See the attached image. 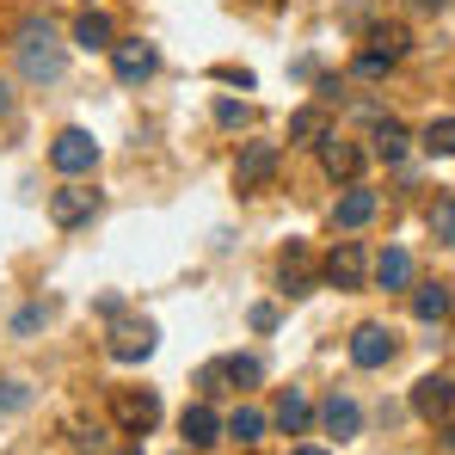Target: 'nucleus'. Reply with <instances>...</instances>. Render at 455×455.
<instances>
[{"mask_svg": "<svg viewBox=\"0 0 455 455\" xmlns=\"http://www.w3.org/2000/svg\"><path fill=\"white\" fill-rule=\"evenodd\" d=\"M179 431H185V443H191V450H210V443H222V437H228V419L210 406V400H197V406H185Z\"/></svg>", "mask_w": 455, "mask_h": 455, "instance_id": "11", "label": "nucleus"}, {"mask_svg": "<svg viewBox=\"0 0 455 455\" xmlns=\"http://www.w3.org/2000/svg\"><path fill=\"white\" fill-rule=\"evenodd\" d=\"M431 240H437V246H455V197H443V204L431 210Z\"/></svg>", "mask_w": 455, "mask_h": 455, "instance_id": "25", "label": "nucleus"}, {"mask_svg": "<svg viewBox=\"0 0 455 455\" xmlns=\"http://www.w3.org/2000/svg\"><path fill=\"white\" fill-rule=\"evenodd\" d=\"M37 326H44V307H25V314L12 320V332H37Z\"/></svg>", "mask_w": 455, "mask_h": 455, "instance_id": "32", "label": "nucleus"}, {"mask_svg": "<svg viewBox=\"0 0 455 455\" xmlns=\"http://www.w3.org/2000/svg\"><path fill=\"white\" fill-rule=\"evenodd\" d=\"M314 148H320V166H326L332 179H357V172H363V148H357V142H345V136H332V130H326Z\"/></svg>", "mask_w": 455, "mask_h": 455, "instance_id": "12", "label": "nucleus"}, {"mask_svg": "<svg viewBox=\"0 0 455 455\" xmlns=\"http://www.w3.org/2000/svg\"><path fill=\"white\" fill-rule=\"evenodd\" d=\"M222 381H228V363H204V376H197L204 394H222Z\"/></svg>", "mask_w": 455, "mask_h": 455, "instance_id": "30", "label": "nucleus"}, {"mask_svg": "<svg viewBox=\"0 0 455 455\" xmlns=\"http://www.w3.org/2000/svg\"><path fill=\"white\" fill-rule=\"evenodd\" d=\"M283 290H290V296H307V290H314V271H307V246L302 240H290V252H283Z\"/></svg>", "mask_w": 455, "mask_h": 455, "instance_id": "17", "label": "nucleus"}, {"mask_svg": "<svg viewBox=\"0 0 455 455\" xmlns=\"http://www.w3.org/2000/svg\"><path fill=\"white\" fill-rule=\"evenodd\" d=\"M6 111H12V86H0V117H6Z\"/></svg>", "mask_w": 455, "mask_h": 455, "instance_id": "34", "label": "nucleus"}, {"mask_svg": "<svg viewBox=\"0 0 455 455\" xmlns=\"http://www.w3.org/2000/svg\"><path fill=\"white\" fill-rule=\"evenodd\" d=\"M376 210H381L376 191H363V185H345V197L332 204V228H339V234H357V228L376 222Z\"/></svg>", "mask_w": 455, "mask_h": 455, "instance_id": "10", "label": "nucleus"}, {"mask_svg": "<svg viewBox=\"0 0 455 455\" xmlns=\"http://www.w3.org/2000/svg\"><path fill=\"white\" fill-rule=\"evenodd\" d=\"M412 314L425 320V326H443L455 314V290L450 283H425V290H412Z\"/></svg>", "mask_w": 455, "mask_h": 455, "instance_id": "14", "label": "nucleus"}, {"mask_svg": "<svg viewBox=\"0 0 455 455\" xmlns=\"http://www.w3.org/2000/svg\"><path fill=\"white\" fill-rule=\"evenodd\" d=\"M111 68L124 86H142V80L160 68V50H154L148 37H130V44H111Z\"/></svg>", "mask_w": 455, "mask_h": 455, "instance_id": "6", "label": "nucleus"}, {"mask_svg": "<svg viewBox=\"0 0 455 455\" xmlns=\"http://www.w3.org/2000/svg\"><path fill=\"white\" fill-rule=\"evenodd\" d=\"M75 44H80V50H111V19L86 6V12L75 19Z\"/></svg>", "mask_w": 455, "mask_h": 455, "instance_id": "19", "label": "nucleus"}, {"mask_svg": "<svg viewBox=\"0 0 455 455\" xmlns=\"http://www.w3.org/2000/svg\"><path fill=\"white\" fill-rule=\"evenodd\" d=\"M228 437L259 443V437H265V412H259V406H234V412H228Z\"/></svg>", "mask_w": 455, "mask_h": 455, "instance_id": "22", "label": "nucleus"}, {"mask_svg": "<svg viewBox=\"0 0 455 455\" xmlns=\"http://www.w3.org/2000/svg\"><path fill=\"white\" fill-rule=\"evenodd\" d=\"M246 320H252L259 332H271V326H277V307H271V302H259V307H252V314H246Z\"/></svg>", "mask_w": 455, "mask_h": 455, "instance_id": "31", "label": "nucleus"}, {"mask_svg": "<svg viewBox=\"0 0 455 455\" xmlns=\"http://www.w3.org/2000/svg\"><path fill=\"white\" fill-rule=\"evenodd\" d=\"M320 136H326V111L320 105H302L290 117V142H320Z\"/></svg>", "mask_w": 455, "mask_h": 455, "instance_id": "24", "label": "nucleus"}, {"mask_svg": "<svg viewBox=\"0 0 455 455\" xmlns=\"http://www.w3.org/2000/svg\"><path fill=\"white\" fill-rule=\"evenodd\" d=\"M19 68H25V80H62V68H68V56H62V44H56V31L50 25H25L19 31Z\"/></svg>", "mask_w": 455, "mask_h": 455, "instance_id": "1", "label": "nucleus"}, {"mask_svg": "<svg viewBox=\"0 0 455 455\" xmlns=\"http://www.w3.org/2000/svg\"><path fill=\"white\" fill-rule=\"evenodd\" d=\"M320 425H326V431H332V437L345 443V437H357V431H363V412H357V400H345V394H332V400L320 406Z\"/></svg>", "mask_w": 455, "mask_h": 455, "instance_id": "15", "label": "nucleus"}, {"mask_svg": "<svg viewBox=\"0 0 455 455\" xmlns=\"http://www.w3.org/2000/svg\"><path fill=\"white\" fill-rule=\"evenodd\" d=\"M387 68H394V56H381V50H363L357 56V80H381Z\"/></svg>", "mask_w": 455, "mask_h": 455, "instance_id": "27", "label": "nucleus"}, {"mask_svg": "<svg viewBox=\"0 0 455 455\" xmlns=\"http://www.w3.org/2000/svg\"><path fill=\"white\" fill-rule=\"evenodd\" d=\"M50 166H56L62 179L92 172V166H99V142H92V130H62V136L50 142Z\"/></svg>", "mask_w": 455, "mask_h": 455, "instance_id": "2", "label": "nucleus"}, {"mask_svg": "<svg viewBox=\"0 0 455 455\" xmlns=\"http://www.w3.org/2000/svg\"><path fill=\"white\" fill-rule=\"evenodd\" d=\"M19 406H31V387L25 381H0V412H19Z\"/></svg>", "mask_w": 455, "mask_h": 455, "instance_id": "28", "label": "nucleus"}, {"mask_svg": "<svg viewBox=\"0 0 455 455\" xmlns=\"http://www.w3.org/2000/svg\"><path fill=\"white\" fill-rule=\"evenodd\" d=\"M443 450H450V455H455V425H450V431H443Z\"/></svg>", "mask_w": 455, "mask_h": 455, "instance_id": "35", "label": "nucleus"}, {"mask_svg": "<svg viewBox=\"0 0 455 455\" xmlns=\"http://www.w3.org/2000/svg\"><path fill=\"white\" fill-rule=\"evenodd\" d=\"M376 160H406V148H412V136H406V124H394V117H381L376 124Z\"/></svg>", "mask_w": 455, "mask_h": 455, "instance_id": "18", "label": "nucleus"}, {"mask_svg": "<svg viewBox=\"0 0 455 455\" xmlns=\"http://www.w3.org/2000/svg\"><path fill=\"white\" fill-rule=\"evenodd\" d=\"M154 345H160L154 320H117L111 339H105V351H111L117 363H142V357H154Z\"/></svg>", "mask_w": 455, "mask_h": 455, "instance_id": "3", "label": "nucleus"}, {"mask_svg": "<svg viewBox=\"0 0 455 455\" xmlns=\"http://www.w3.org/2000/svg\"><path fill=\"white\" fill-rule=\"evenodd\" d=\"M99 216V191H86V185H62V191H50V222L56 228H80Z\"/></svg>", "mask_w": 455, "mask_h": 455, "instance_id": "9", "label": "nucleus"}, {"mask_svg": "<svg viewBox=\"0 0 455 455\" xmlns=\"http://www.w3.org/2000/svg\"><path fill=\"white\" fill-rule=\"evenodd\" d=\"M320 271H326V283H332V290H363L370 259H363V246H357V240H339V246L326 252V265H320Z\"/></svg>", "mask_w": 455, "mask_h": 455, "instance_id": "8", "label": "nucleus"}, {"mask_svg": "<svg viewBox=\"0 0 455 455\" xmlns=\"http://www.w3.org/2000/svg\"><path fill=\"white\" fill-rule=\"evenodd\" d=\"M419 148L431 154V160H455V117H431L425 136H419Z\"/></svg>", "mask_w": 455, "mask_h": 455, "instance_id": "20", "label": "nucleus"}, {"mask_svg": "<svg viewBox=\"0 0 455 455\" xmlns=\"http://www.w3.org/2000/svg\"><path fill=\"white\" fill-rule=\"evenodd\" d=\"M376 283L381 290H412V252L406 246H387L376 259Z\"/></svg>", "mask_w": 455, "mask_h": 455, "instance_id": "16", "label": "nucleus"}, {"mask_svg": "<svg viewBox=\"0 0 455 455\" xmlns=\"http://www.w3.org/2000/svg\"><path fill=\"white\" fill-rule=\"evenodd\" d=\"M290 455H326V450H314V443H307V450H290Z\"/></svg>", "mask_w": 455, "mask_h": 455, "instance_id": "36", "label": "nucleus"}, {"mask_svg": "<svg viewBox=\"0 0 455 455\" xmlns=\"http://www.w3.org/2000/svg\"><path fill=\"white\" fill-rule=\"evenodd\" d=\"M394 351H400V339H394L381 320H363V326L351 332V363H357V370H381V363H394Z\"/></svg>", "mask_w": 455, "mask_h": 455, "instance_id": "5", "label": "nucleus"}, {"mask_svg": "<svg viewBox=\"0 0 455 455\" xmlns=\"http://www.w3.org/2000/svg\"><path fill=\"white\" fill-rule=\"evenodd\" d=\"M307 419H314L307 394H302V387H290V394L277 400V431H290V437H296V431H307Z\"/></svg>", "mask_w": 455, "mask_h": 455, "instance_id": "21", "label": "nucleus"}, {"mask_svg": "<svg viewBox=\"0 0 455 455\" xmlns=\"http://www.w3.org/2000/svg\"><path fill=\"white\" fill-rule=\"evenodd\" d=\"M277 179V142H246L240 160H234V185L240 191H259V185H271Z\"/></svg>", "mask_w": 455, "mask_h": 455, "instance_id": "7", "label": "nucleus"}, {"mask_svg": "<svg viewBox=\"0 0 455 455\" xmlns=\"http://www.w3.org/2000/svg\"><path fill=\"white\" fill-rule=\"evenodd\" d=\"M111 412H117V425L130 437H142V431H154V419H160V400H154V387H117L111 394Z\"/></svg>", "mask_w": 455, "mask_h": 455, "instance_id": "4", "label": "nucleus"}, {"mask_svg": "<svg viewBox=\"0 0 455 455\" xmlns=\"http://www.w3.org/2000/svg\"><path fill=\"white\" fill-rule=\"evenodd\" d=\"M216 80H228V86H252V75H246V68H216Z\"/></svg>", "mask_w": 455, "mask_h": 455, "instance_id": "33", "label": "nucleus"}, {"mask_svg": "<svg viewBox=\"0 0 455 455\" xmlns=\"http://www.w3.org/2000/svg\"><path fill=\"white\" fill-rule=\"evenodd\" d=\"M370 50H381V56L400 62V56L412 50V31H406V25H376V31H370Z\"/></svg>", "mask_w": 455, "mask_h": 455, "instance_id": "23", "label": "nucleus"}, {"mask_svg": "<svg viewBox=\"0 0 455 455\" xmlns=\"http://www.w3.org/2000/svg\"><path fill=\"white\" fill-rule=\"evenodd\" d=\"M412 412L419 419H450L455 412V381L450 376H425L412 387Z\"/></svg>", "mask_w": 455, "mask_h": 455, "instance_id": "13", "label": "nucleus"}, {"mask_svg": "<svg viewBox=\"0 0 455 455\" xmlns=\"http://www.w3.org/2000/svg\"><path fill=\"white\" fill-rule=\"evenodd\" d=\"M216 124L240 130V124H246V105H240V99H216Z\"/></svg>", "mask_w": 455, "mask_h": 455, "instance_id": "29", "label": "nucleus"}, {"mask_svg": "<svg viewBox=\"0 0 455 455\" xmlns=\"http://www.w3.org/2000/svg\"><path fill=\"white\" fill-rule=\"evenodd\" d=\"M222 363H228V381H234V387H259V376H265L259 357H222Z\"/></svg>", "mask_w": 455, "mask_h": 455, "instance_id": "26", "label": "nucleus"}]
</instances>
